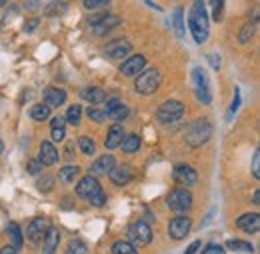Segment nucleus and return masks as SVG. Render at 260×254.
Masks as SVG:
<instances>
[{"label": "nucleus", "mask_w": 260, "mask_h": 254, "mask_svg": "<svg viewBox=\"0 0 260 254\" xmlns=\"http://www.w3.org/2000/svg\"><path fill=\"white\" fill-rule=\"evenodd\" d=\"M188 26L198 44L208 40V16H206V8H204V0H194L190 14H188Z\"/></svg>", "instance_id": "1"}, {"label": "nucleus", "mask_w": 260, "mask_h": 254, "mask_svg": "<svg viewBox=\"0 0 260 254\" xmlns=\"http://www.w3.org/2000/svg\"><path fill=\"white\" fill-rule=\"evenodd\" d=\"M210 134H212V126H210V122L208 120H204V118H200V120H194L190 126H188V132H186V142L190 144V146H202L208 138H210Z\"/></svg>", "instance_id": "2"}, {"label": "nucleus", "mask_w": 260, "mask_h": 254, "mask_svg": "<svg viewBox=\"0 0 260 254\" xmlns=\"http://www.w3.org/2000/svg\"><path fill=\"white\" fill-rule=\"evenodd\" d=\"M160 82H162L160 72H158L156 68H152V70L142 72V74L136 78L134 88H136V92H140V94H152V92L160 86Z\"/></svg>", "instance_id": "3"}, {"label": "nucleus", "mask_w": 260, "mask_h": 254, "mask_svg": "<svg viewBox=\"0 0 260 254\" xmlns=\"http://www.w3.org/2000/svg\"><path fill=\"white\" fill-rule=\"evenodd\" d=\"M184 114V104L178 102V100H166L164 104H160V108L156 110V118L164 122V124H170V122H176L178 118H182Z\"/></svg>", "instance_id": "4"}, {"label": "nucleus", "mask_w": 260, "mask_h": 254, "mask_svg": "<svg viewBox=\"0 0 260 254\" xmlns=\"http://www.w3.org/2000/svg\"><path fill=\"white\" fill-rule=\"evenodd\" d=\"M192 80H194V88H196V96L200 102L204 104H210L212 102V92H210V84H208V76L204 72V68H194L192 70Z\"/></svg>", "instance_id": "5"}, {"label": "nucleus", "mask_w": 260, "mask_h": 254, "mask_svg": "<svg viewBox=\"0 0 260 254\" xmlns=\"http://www.w3.org/2000/svg\"><path fill=\"white\" fill-rule=\"evenodd\" d=\"M168 206L176 212H186L192 206V194L186 188H174L168 194Z\"/></svg>", "instance_id": "6"}, {"label": "nucleus", "mask_w": 260, "mask_h": 254, "mask_svg": "<svg viewBox=\"0 0 260 254\" xmlns=\"http://www.w3.org/2000/svg\"><path fill=\"white\" fill-rule=\"evenodd\" d=\"M128 236H130V240H132V244L144 246V244H148V242L152 240V228L144 223V220H138V223H134L130 226Z\"/></svg>", "instance_id": "7"}, {"label": "nucleus", "mask_w": 260, "mask_h": 254, "mask_svg": "<svg viewBox=\"0 0 260 254\" xmlns=\"http://www.w3.org/2000/svg\"><path fill=\"white\" fill-rule=\"evenodd\" d=\"M190 226H192L190 218H186V216H176V218H172L170 224H168V234H170L174 240H182V238L188 236Z\"/></svg>", "instance_id": "8"}, {"label": "nucleus", "mask_w": 260, "mask_h": 254, "mask_svg": "<svg viewBox=\"0 0 260 254\" xmlns=\"http://www.w3.org/2000/svg\"><path fill=\"white\" fill-rule=\"evenodd\" d=\"M110 174V180H112V184H116V186H124V184H128L130 180H132V176H134V172H132V168H130L128 164H120V166H112V170L108 172Z\"/></svg>", "instance_id": "9"}, {"label": "nucleus", "mask_w": 260, "mask_h": 254, "mask_svg": "<svg viewBox=\"0 0 260 254\" xmlns=\"http://www.w3.org/2000/svg\"><path fill=\"white\" fill-rule=\"evenodd\" d=\"M48 226H50V224H48V220H46V218L38 216V218L30 220L28 228H26V236H28L32 242H40V240L44 238V234H46Z\"/></svg>", "instance_id": "10"}, {"label": "nucleus", "mask_w": 260, "mask_h": 254, "mask_svg": "<svg viewBox=\"0 0 260 254\" xmlns=\"http://www.w3.org/2000/svg\"><path fill=\"white\" fill-rule=\"evenodd\" d=\"M128 106H124L118 98H110L108 102H106V110H104V114L108 116V118H112V120H124L126 116H128Z\"/></svg>", "instance_id": "11"}, {"label": "nucleus", "mask_w": 260, "mask_h": 254, "mask_svg": "<svg viewBox=\"0 0 260 254\" xmlns=\"http://www.w3.org/2000/svg\"><path fill=\"white\" fill-rule=\"evenodd\" d=\"M146 66V58L142 54H136V56H130L128 60H124L120 66V72L124 76H138V72H142Z\"/></svg>", "instance_id": "12"}, {"label": "nucleus", "mask_w": 260, "mask_h": 254, "mask_svg": "<svg viewBox=\"0 0 260 254\" xmlns=\"http://www.w3.org/2000/svg\"><path fill=\"white\" fill-rule=\"evenodd\" d=\"M104 50H106V56H110V58H122V56H128L132 46L128 40H114Z\"/></svg>", "instance_id": "13"}, {"label": "nucleus", "mask_w": 260, "mask_h": 254, "mask_svg": "<svg viewBox=\"0 0 260 254\" xmlns=\"http://www.w3.org/2000/svg\"><path fill=\"white\" fill-rule=\"evenodd\" d=\"M236 226H238L240 230H244L246 234H254V232H258V228H260V216L256 212L244 214V216H240V218L236 220Z\"/></svg>", "instance_id": "14"}, {"label": "nucleus", "mask_w": 260, "mask_h": 254, "mask_svg": "<svg viewBox=\"0 0 260 254\" xmlns=\"http://www.w3.org/2000/svg\"><path fill=\"white\" fill-rule=\"evenodd\" d=\"M174 178L180 180V182H186V184H194L198 174H196L194 168H190L188 164H176L174 166Z\"/></svg>", "instance_id": "15"}, {"label": "nucleus", "mask_w": 260, "mask_h": 254, "mask_svg": "<svg viewBox=\"0 0 260 254\" xmlns=\"http://www.w3.org/2000/svg\"><path fill=\"white\" fill-rule=\"evenodd\" d=\"M38 160L44 164V166H52L58 162V150L50 144V142H42L40 144V154H38Z\"/></svg>", "instance_id": "16"}, {"label": "nucleus", "mask_w": 260, "mask_h": 254, "mask_svg": "<svg viewBox=\"0 0 260 254\" xmlns=\"http://www.w3.org/2000/svg\"><path fill=\"white\" fill-rule=\"evenodd\" d=\"M100 188V184H98V180L94 176H84L80 182H78V186H76V192L80 194V196H84V198H88V196H92L94 192Z\"/></svg>", "instance_id": "17"}, {"label": "nucleus", "mask_w": 260, "mask_h": 254, "mask_svg": "<svg viewBox=\"0 0 260 254\" xmlns=\"http://www.w3.org/2000/svg\"><path fill=\"white\" fill-rule=\"evenodd\" d=\"M64 100H66V92L62 88L50 86V88L44 90V104H48V106H60V104H64Z\"/></svg>", "instance_id": "18"}, {"label": "nucleus", "mask_w": 260, "mask_h": 254, "mask_svg": "<svg viewBox=\"0 0 260 254\" xmlns=\"http://www.w3.org/2000/svg\"><path fill=\"white\" fill-rule=\"evenodd\" d=\"M122 138H124V128L120 126V124H114V126L108 130V136H106V148H108V150L118 148L120 142H122Z\"/></svg>", "instance_id": "19"}, {"label": "nucleus", "mask_w": 260, "mask_h": 254, "mask_svg": "<svg viewBox=\"0 0 260 254\" xmlns=\"http://www.w3.org/2000/svg\"><path fill=\"white\" fill-rule=\"evenodd\" d=\"M42 242H44V252H54L56 246H58V242H60V234H58V230L52 228V226H48V230H46Z\"/></svg>", "instance_id": "20"}, {"label": "nucleus", "mask_w": 260, "mask_h": 254, "mask_svg": "<svg viewBox=\"0 0 260 254\" xmlns=\"http://www.w3.org/2000/svg\"><path fill=\"white\" fill-rule=\"evenodd\" d=\"M120 24V18L118 16H102L100 20H98L96 24H92V28L96 34H104V32H108L110 28H114V26H118Z\"/></svg>", "instance_id": "21"}, {"label": "nucleus", "mask_w": 260, "mask_h": 254, "mask_svg": "<svg viewBox=\"0 0 260 254\" xmlns=\"http://www.w3.org/2000/svg\"><path fill=\"white\" fill-rule=\"evenodd\" d=\"M114 164H116V158H114V156H110V154H108V156H100V158L92 164V172H94V174H108Z\"/></svg>", "instance_id": "22"}, {"label": "nucleus", "mask_w": 260, "mask_h": 254, "mask_svg": "<svg viewBox=\"0 0 260 254\" xmlns=\"http://www.w3.org/2000/svg\"><path fill=\"white\" fill-rule=\"evenodd\" d=\"M64 122H66V118H60V116L52 118V122H50V130H52V140H54V142L64 140V134H66Z\"/></svg>", "instance_id": "23"}, {"label": "nucleus", "mask_w": 260, "mask_h": 254, "mask_svg": "<svg viewBox=\"0 0 260 254\" xmlns=\"http://www.w3.org/2000/svg\"><path fill=\"white\" fill-rule=\"evenodd\" d=\"M8 236H10V242H12L16 248H20V246H22L24 236H22V230H20V226H18L16 223L8 224Z\"/></svg>", "instance_id": "24"}, {"label": "nucleus", "mask_w": 260, "mask_h": 254, "mask_svg": "<svg viewBox=\"0 0 260 254\" xmlns=\"http://www.w3.org/2000/svg\"><path fill=\"white\" fill-rule=\"evenodd\" d=\"M120 148H122L124 152H128V154H132V152H136V150L140 148V138H138L136 134H130V136H124V138H122V142H120Z\"/></svg>", "instance_id": "25"}, {"label": "nucleus", "mask_w": 260, "mask_h": 254, "mask_svg": "<svg viewBox=\"0 0 260 254\" xmlns=\"http://www.w3.org/2000/svg\"><path fill=\"white\" fill-rule=\"evenodd\" d=\"M30 116H32V120H38V122L48 120V116H50V106H48V104H36V106H32V110H30Z\"/></svg>", "instance_id": "26"}, {"label": "nucleus", "mask_w": 260, "mask_h": 254, "mask_svg": "<svg viewBox=\"0 0 260 254\" xmlns=\"http://www.w3.org/2000/svg\"><path fill=\"white\" fill-rule=\"evenodd\" d=\"M226 248L232 250V252H246V254H250L254 250L252 244L250 242H244V240H228Z\"/></svg>", "instance_id": "27"}, {"label": "nucleus", "mask_w": 260, "mask_h": 254, "mask_svg": "<svg viewBox=\"0 0 260 254\" xmlns=\"http://www.w3.org/2000/svg\"><path fill=\"white\" fill-rule=\"evenodd\" d=\"M82 98L88 100V102H92V104H98V102L106 100V94H104V90H100V88H88V90H84Z\"/></svg>", "instance_id": "28"}, {"label": "nucleus", "mask_w": 260, "mask_h": 254, "mask_svg": "<svg viewBox=\"0 0 260 254\" xmlns=\"http://www.w3.org/2000/svg\"><path fill=\"white\" fill-rule=\"evenodd\" d=\"M78 174H80V168L78 166H64L58 176H60L62 182H72L74 178H78Z\"/></svg>", "instance_id": "29"}, {"label": "nucleus", "mask_w": 260, "mask_h": 254, "mask_svg": "<svg viewBox=\"0 0 260 254\" xmlns=\"http://www.w3.org/2000/svg\"><path fill=\"white\" fill-rule=\"evenodd\" d=\"M112 252L114 254H134L136 252V248H134V244H130V242L118 240V242L112 244Z\"/></svg>", "instance_id": "30"}, {"label": "nucleus", "mask_w": 260, "mask_h": 254, "mask_svg": "<svg viewBox=\"0 0 260 254\" xmlns=\"http://www.w3.org/2000/svg\"><path fill=\"white\" fill-rule=\"evenodd\" d=\"M80 112H82V108H80L78 104H72V106L68 108V112H66V120L76 126V124L80 122Z\"/></svg>", "instance_id": "31"}, {"label": "nucleus", "mask_w": 260, "mask_h": 254, "mask_svg": "<svg viewBox=\"0 0 260 254\" xmlns=\"http://www.w3.org/2000/svg\"><path fill=\"white\" fill-rule=\"evenodd\" d=\"M78 146H80V150L84 152V154H92L94 152V140L92 138H88V136H80L78 138Z\"/></svg>", "instance_id": "32"}, {"label": "nucleus", "mask_w": 260, "mask_h": 254, "mask_svg": "<svg viewBox=\"0 0 260 254\" xmlns=\"http://www.w3.org/2000/svg\"><path fill=\"white\" fill-rule=\"evenodd\" d=\"M172 24H174V28H176V34L182 38V36H184V18H182V10H180V8L174 12Z\"/></svg>", "instance_id": "33"}, {"label": "nucleus", "mask_w": 260, "mask_h": 254, "mask_svg": "<svg viewBox=\"0 0 260 254\" xmlns=\"http://www.w3.org/2000/svg\"><path fill=\"white\" fill-rule=\"evenodd\" d=\"M86 200H90V204H94V206H102L104 202H106V194L102 192V188H98L92 196H88Z\"/></svg>", "instance_id": "34"}, {"label": "nucleus", "mask_w": 260, "mask_h": 254, "mask_svg": "<svg viewBox=\"0 0 260 254\" xmlns=\"http://www.w3.org/2000/svg\"><path fill=\"white\" fill-rule=\"evenodd\" d=\"M210 4H212V14H214V18H216V20H220V16H222V6H224V0H210Z\"/></svg>", "instance_id": "35"}, {"label": "nucleus", "mask_w": 260, "mask_h": 254, "mask_svg": "<svg viewBox=\"0 0 260 254\" xmlns=\"http://www.w3.org/2000/svg\"><path fill=\"white\" fill-rule=\"evenodd\" d=\"M252 176L260 178V150L254 152V158H252Z\"/></svg>", "instance_id": "36"}, {"label": "nucleus", "mask_w": 260, "mask_h": 254, "mask_svg": "<svg viewBox=\"0 0 260 254\" xmlns=\"http://www.w3.org/2000/svg\"><path fill=\"white\" fill-rule=\"evenodd\" d=\"M110 0H84V6L86 8H90V10H94V8H102V6H106Z\"/></svg>", "instance_id": "37"}, {"label": "nucleus", "mask_w": 260, "mask_h": 254, "mask_svg": "<svg viewBox=\"0 0 260 254\" xmlns=\"http://www.w3.org/2000/svg\"><path fill=\"white\" fill-rule=\"evenodd\" d=\"M86 250H88V248H86V246H84L80 240H72V244L68 246V252H70V254H72V252H86Z\"/></svg>", "instance_id": "38"}, {"label": "nucleus", "mask_w": 260, "mask_h": 254, "mask_svg": "<svg viewBox=\"0 0 260 254\" xmlns=\"http://www.w3.org/2000/svg\"><path fill=\"white\" fill-rule=\"evenodd\" d=\"M88 116H90L92 120H96V122H102V120L106 118V114H104L102 110H96V108H88Z\"/></svg>", "instance_id": "39"}, {"label": "nucleus", "mask_w": 260, "mask_h": 254, "mask_svg": "<svg viewBox=\"0 0 260 254\" xmlns=\"http://www.w3.org/2000/svg\"><path fill=\"white\" fill-rule=\"evenodd\" d=\"M248 38H252V26L250 24H246L242 30H240V42H248Z\"/></svg>", "instance_id": "40"}, {"label": "nucleus", "mask_w": 260, "mask_h": 254, "mask_svg": "<svg viewBox=\"0 0 260 254\" xmlns=\"http://www.w3.org/2000/svg\"><path fill=\"white\" fill-rule=\"evenodd\" d=\"M52 182H54V178H52V176H44V180H40V182H38V188H42V190H50Z\"/></svg>", "instance_id": "41"}, {"label": "nucleus", "mask_w": 260, "mask_h": 254, "mask_svg": "<svg viewBox=\"0 0 260 254\" xmlns=\"http://www.w3.org/2000/svg\"><path fill=\"white\" fill-rule=\"evenodd\" d=\"M40 168H42V162H40V160H30V162H28V172H30V174H38Z\"/></svg>", "instance_id": "42"}, {"label": "nucleus", "mask_w": 260, "mask_h": 254, "mask_svg": "<svg viewBox=\"0 0 260 254\" xmlns=\"http://www.w3.org/2000/svg\"><path fill=\"white\" fill-rule=\"evenodd\" d=\"M204 252L206 254H222L224 252V248H222V246H216V244H208V246L204 248Z\"/></svg>", "instance_id": "43"}, {"label": "nucleus", "mask_w": 260, "mask_h": 254, "mask_svg": "<svg viewBox=\"0 0 260 254\" xmlns=\"http://www.w3.org/2000/svg\"><path fill=\"white\" fill-rule=\"evenodd\" d=\"M38 22H40V20H38V18H30V20H28V22H26V24H24V32H26V34H28V32H32L34 28H36V26H38Z\"/></svg>", "instance_id": "44"}, {"label": "nucleus", "mask_w": 260, "mask_h": 254, "mask_svg": "<svg viewBox=\"0 0 260 254\" xmlns=\"http://www.w3.org/2000/svg\"><path fill=\"white\" fill-rule=\"evenodd\" d=\"M238 104H240V92L236 90V96H234V102H232V106H230V116L238 110Z\"/></svg>", "instance_id": "45"}, {"label": "nucleus", "mask_w": 260, "mask_h": 254, "mask_svg": "<svg viewBox=\"0 0 260 254\" xmlns=\"http://www.w3.org/2000/svg\"><path fill=\"white\" fill-rule=\"evenodd\" d=\"M208 60L212 62V68H214V70H218V68H220V58H218V56H214V54H212V56H208Z\"/></svg>", "instance_id": "46"}, {"label": "nucleus", "mask_w": 260, "mask_h": 254, "mask_svg": "<svg viewBox=\"0 0 260 254\" xmlns=\"http://www.w3.org/2000/svg\"><path fill=\"white\" fill-rule=\"evenodd\" d=\"M198 248H200V240H194V242H192V244H190V246L186 248V252H188V254H192V252H196Z\"/></svg>", "instance_id": "47"}, {"label": "nucleus", "mask_w": 260, "mask_h": 254, "mask_svg": "<svg viewBox=\"0 0 260 254\" xmlns=\"http://www.w3.org/2000/svg\"><path fill=\"white\" fill-rule=\"evenodd\" d=\"M14 252H18V248L12 244V246H4L2 248V254H14Z\"/></svg>", "instance_id": "48"}, {"label": "nucleus", "mask_w": 260, "mask_h": 254, "mask_svg": "<svg viewBox=\"0 0 260 254\" xmlns=\"http://www.w3.org/2000/svg\"><path fill=\"white\" fill-rule=\"evenodd\" d=\"M258 200H260V196H258V190L254 192V204H258Z\"/></svg>", "instance_id": "49"}, {"label": "nucleus", "mask_w": 260, "mask_h": 254, "mask_svg": "<svg viewBox=\"0 0 260 254\" xmlns=\"http://www.w3.org/2000/svg\"><path fill=\"white\" fill-rule=\"evenodd\" d=\"M2 150H4V144H2V140H0V152H2Z\"/></svg>", "instance_id": "50"}, {"label": "nucleus", "mask_w": 260, "mask_h": 254, "mask_svg": "<svg viewBox=\"0 0 260 254\" xmlns=\"http://www.w3.org/2000/svg\"><path fill=\"white\" fill-rule=\"evenodd\" d=\"M6 2H8V0H0V6H4V4H6Z\"/></svg>", "instance_id": "51"}]
</instances>
